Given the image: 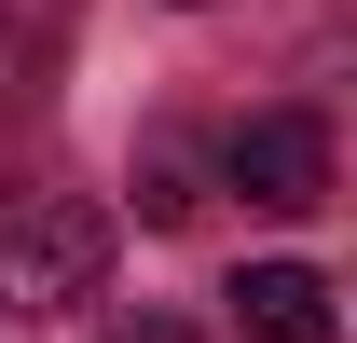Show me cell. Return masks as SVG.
I'll return each mask as SVG.
<instances>
[{
	"label": "cell",
	"instance_id": "6da1fadb",
	"mask_svg": "<svg viewBox=\"0 0 357 343\" xmlns=\"http://www.w3.org/2000/svg\"><path fill=\"white\" fill-rule=\"evenodd\" d=\"M110 289V206L55 178H0V316H69Z\"/></svg>",
	"mask_w": 357,
	"mask_h": 343
},
{
	"label": "cell",
	"instance_id": "7a4b0ae2",
	"mask_svg": "<svg viewBox=\"0 0 357 343\" xmlns=\"http://www.w3.org/2000/svg\"><path fill=\"white\" fill-rule=\"evenodd\" d=\"M220 178L248 206H275V220H316L330 206V124H316V110H248V124L220 137Z\"/></svg>",
	"mask_w": 357,
	"mask_h": 343
},
{
	"label": "cell",
	"instance_id": "3957f363",
	"mask_svg": "<svg viewBox=\"0 0 357 343\" xmlns=\"http://www.w3.org/2000/svg\"><path fill=\"white\" fill-rule=\"evenodd\" d=\"M220 302H234V343H344V302L316 261H248Z\"/></svg>",
	"mask_w": 357,
	"mask_h": 343
},
{
	"label": "cell",
	"instance_id": "277c9868",
	"mask_svg": "<svg viewBox=\"0 0 357 343\" xmlns=\"http://www.w3.org/2000/svg\"><path fill=\"white\" fill-rule=\"evenodd\" d=\"M137 206H151V220H192V151H178V137H151V165H137Z\"/></svg>",
	"mask_w": 357,
	"mask_h": 343
},
{
	"label": "cell",
	"instance_id": "5b68a950",
	"mask_svg": "<svg viewBox=\"0 0 357 343\" xmlns=\"http://www.w3.org/2000/svg\"><path fill=\"white\" fill-rule=\"evenodd\" d=\"M110 343H192V330H178L165 302H137V316H124V330H110Z\"/></svg>",
	"mask_w": 357,
	"mask_h": 343
},
{
	"label": "cell",
	"instance_id": "8992f818",
	"mask_svg": "<svg viewBox=\"0 0 357 343\" xmlns=\"http://www.w3.org/2000/svg\"><path fill=\"white\" fill-rule=\"evenodd\" d=\"M28 14H42V28H55V14H69V0H0V28H14V42H28Z\"/></svg>",
	"mask_w": 357,
	"mask_h": 343
}]
</instances>
